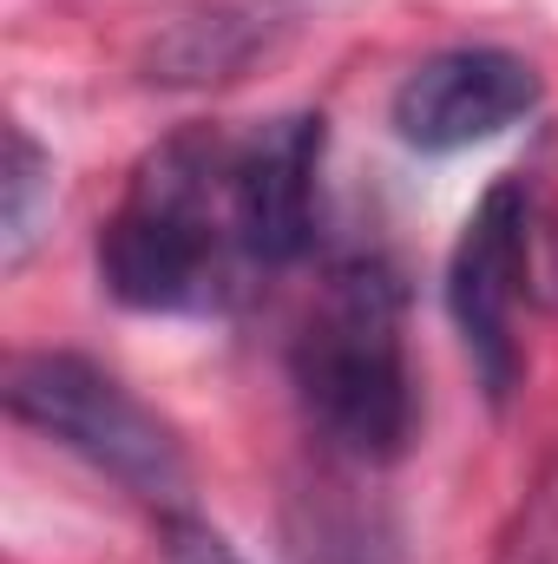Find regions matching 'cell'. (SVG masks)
Returning a JSON list of instances; mask_svg holds the SVG:
<instances>
[{
	"label": "cell",
	"instance_id": "1",
	"mask_svg": "<svg viewBox=\"0 0 558 564\" xmlns=\"http://www.w3.org/2000/svg\"><path fill=\"white\" fill-rule=\"evenodd\" d=\"M237 132L191 126L144 151L99 230V282L144 315H204L244 289Z\"/></svg>",
	"mask_w": 558,
	"mask_h": 564
},
{
	"label": "cell",
	"instance_id": "2",
	"mask_svg": "<svg viewBox=\"0 0 558 564\" xmlns=\"http://www.w3.org/2000/svg\"><path fill=\"white\" fill-rule=\"evenodd\" d=\"M289 381L335 459L388 466L408 453L420 421L408 368V289L382 257H348L322 276L289 341Z\"/></svg>",
	"mask_w": 558,
	"mask_h": 564
},
{
	"label": "cell",
	"instance_id": "3",
	"mask_svg": "<svg viewBox=\"0 0 558 564\" xmlns=\"http://www.w3.org/2000/svg\"><path fill=\"white\" fill-rule=\"evenodd\" d=\"M7 408H13V421H26L33 433H46L66 453H79L93 473L119 479L132 499L164 506V512H184V499H191V459H184L178 433L158 421L119 375H106L99 361L66 355V348L13 355V368H7Z\"/></svg>",
	"mask_w": 558,
	"mask_h": 564
},
{
	"label": "cell",
	"instance_id": "4",
	"mask_svg": "<svg viewBox=\"0 0 558 564\" xmlns=\"http://www.w3.org/2000/svg\"><path fill=\"white\" fill-rule=\"evenodd\" d=\"M533 295V257H526V171L493 177L473 204L453 263H447V308L460 322V341L473 355V375L493 408L513 401L526 375L519 348V302Z\"/></svg>",
	"mask_w": 558,
	"mask_h": 564
},
{
	"label": "cell",
	"instance_id": "5",
	"mask_svg": "<svg viewBox=\"0 0 558 564\" xmlns=\"http://www.w3.org/2000/svg\"><path fill=\"white\" fill-rule=\"evenodd\" d=\"M539 112V73L506 46H453L420 59L395 93V132L415 151H466Z\"/></svg>",
	"mask_w": 558,
	"mask_h": 564
},
{
	"label": "cell",
	"instance_id": "6",
	"mask_svg": "<svg viewBox=\"0 0 558 564\" xmlns=\"http://www.w3.org/2000/svg\"><path fill=\"white\" fill-rule=\"evenodd\" d=\"M315 171L322 119L282 112L270 126L237 132V224L250 270H289L315 243Z\"/></svg>",
	"mask_w": 558,
	"mask_h": 564
},
{
	"label": "cell",
	"instance_id": "7",
	"mask_svg": "<svg viewBox=\"0 0 558 564\" xmlns=\"http://www.w3.org/2000/svg\"><path fill=\"white\" fill-rule=\"evenodd\" d=\"M289 558L296 564H395V525L355 499V486H309L296 499L289 525Z\"/></svg>",
	"mask_w": 558,
	"mask_h": 564
},
{
	"label": "cell",
	"instance_id": "8",
	"mask_svg": "<svg viewBox=\"0 0 558 564\" xmlns=\"http://www.w3.org/2000/svg\"><path fill=\"white\" fill-rule=\"evenodd\" d=\"M40 210H53V158L26 139V126H7V210H0L7 270L26 263V250L40 237Z\"/></svg>",
	"mask_w": 558,
	"mask_h": 564
},
{
	"label": "cell",
	"instance_id": "9",
	"mask_svg": "<svg viewBox=\"0 0 558 564\" xmlns=\"http://www.w3.org/2000/svg\"><path fill=\"white\" fill-rule=\"evenodd\" d=\"M493 564H558V453L539 466V479L526 486L513 525L500 532Z\"/></svg>",
	"mask_w": 558,
	"mask_h": 564
},
{
	"label": "cell",
	"instance_id": "10",
	"mask_svg": "<svg viewBox=\"0 0 558 564\" xmlns=\"http://www.w3.org/2000/svg\"><path fill=\"white\" fill-rule=\"evenodd\" d=\"M526 257H533V295L558 308V151L526 171Z\"/></svg>",
	"mask_w": 558,
	"mask_h": 564
},
{
	"label": "cell",
	"instance_id": "11",
	"mask_svg": "<svg viewBox=\"0 0 558 564\" xmlns=\"http://www.w3.org/2000/svg\"><path fill=\"white\" fill-rule=\"evenodd\" d=\"M164 564H250L224 532H211V525H197V519H184V512H171V532H164Z\"/></svg>",
	"mask_w": 558,
	"mask_h": 564
}]
</instances>
